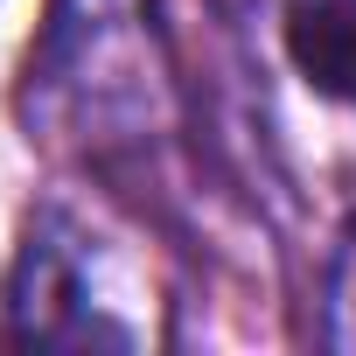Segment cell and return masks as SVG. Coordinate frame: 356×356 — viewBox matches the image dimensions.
Listing matches in <instances>:
<instances>
[{
    "mask_svg": "<svg viewBox=\"0 0 356 356\" xmlns=\"http://www.w3.org/2000/svg\"><path fill=\"white\" fill-rule=\"evenodd\" d=\"M286 56L321 98L356 105V0H293Z\"/></svg>",
    "mask_w": 356,
    "mask_h": 356,
    "instance_id": "cell-2",
    "label": "cell"
},
{
    "mask_svg": "<svg viewBox=\"0 0 356 356\" xmlns=\"http://www.w3.org/2000/svg\"><path fill=\"white\" fill-rule=\"evenodd\" d=\"M15 335L22 342H126L119 328L84 321V280L77 252L56 224H35L15 266Z\"/></svg>",
    "mask_w": 356,
    "mask_h": 356,
    "instance_id": "cell-1",
    "label": "cell"
},
{
    "mask_svg": "<svg viewBox=\"0 0 356 356\" xmlns=\"http://www.w3.org/2000/svg\"><path fill=\"white\" fill-rule=\"evenodd\" d=\"M328 321H335V342L356 349V231L342 238V259H335V280H328Z\"/></svg>",
    "mask_w": 356,
    "mask_h": 356,
    "instance_id": "cell-3",
    "label": "cell"
}]
</instances>
